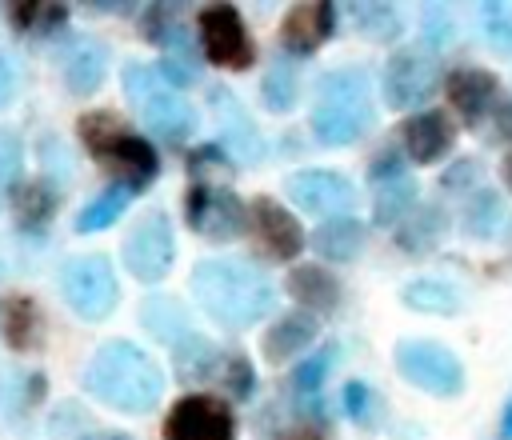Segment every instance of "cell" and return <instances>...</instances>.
<instances>
[{"instance_id":"1","label":"cell","mask_w":512,"mask_h":440,"mask_svg":"<svg viewBox=\"0 0 512 440\" xmlns=\"http://www.w3.org/2000/svg\"><path fill=\"white\" fill-rule=\"evenodd\" d=\"M192 300L220 328H252L276 308V284L248 260H200L188 276Z\"/></svg>"},{"instance_id":"2","label":"cell","mask_w":512,"mask_h":440,"mask_svg":"<svg viewBox=\"0 0 512 440\" xmlns=\"http://www.w3.org/2000/svg\"><path fill=\"white\" fill-rule=\"evenodd\" d=\"M84 392L116 412L144 416L164 396V372L140 344L108 340L92 352V360L84 368Z\"/></svg>"},{"instance_id":"3","label":"cell","mask_w":512,"mask_h":440,"mask_svg":"<svg viewBox=\"0 0 512 440\" xmlns=\"http://www.w3.org/2000/svg\"><path fill=\"white\" fill-rule=\"evenodd\" d=\"M376 124L372 84L364 68H328L316 80V104L308 112V128L324 148H348L364 140Z\"/></svg>"},{"instance_id":"4","label":"cell","mask_w":512,"mask_h":440,"mask_svg":"<svg viewBox=\"0 0 512 440\" xmlns=\"http://www.w3.org/2000/svg\"><path fill=\"white\" fill-rule=\"evenodd\" d=\"M80 140H84V148H88L108 172L120 176V184H124L128 192L148 188V184L156 180V172H160L156 148H152L144 136L128 132V128L120 124V116H112V112H88V116H80Z\"/></svg>"},{"instance_id":"5","label":"cell","mask_w":512,"mask_h":440,"mask_svg":"<svg viewBox=\"0 0 512 440\" xmlns=\"http://www.w3.org/2000/svg\"><path fill=\"white\" fill-rule=\"evenodd\" d=\"M124 92L136 104L144 128L168 144H180L196 132V108L188 100H180L176 92H168L160 84V76L148 64H128L124 68Z\"/></svg>"},{"instance_id":"6","label":"cell","mask_w":512,"mask_h":440,"mask_svg":"<svg viewBox=\"0 0 512 440\" xmlns=\"http://www.w3.org/2000/svg\"><path fill=\"white\" fill-rule=\"evenodd\" d=\"M392 360H396V372L428 396H460L464 392V380H468L464 360L440 340L404 336V340H396Z\"/></svg>"},{"instance_id":"7","label":"cell","mask_w":512,"mask_h":440,"mask_svg":"<svg viewBox=\"0 0 512 440\" xmlns=\"http://www.w3.org/2000/svg\"><path fill=\"white\" fill-rule=\"evenodd\" d=\"M60 292H64V304L80 320H92V324L112 316V308L120 304V284H116V272H112L108 256L68 260L64 272H60Z\"/></svg>"},{"instance_id":"8","label":"cell","mask_w":512,"mask_h":440,"mask_svg":"<svg viewBox=\"0 0 512 440\" xmlns=\"http://www.w3.org/2000/svg\"><path fill=\"white\" fill-rule=\"evenodd\" d=\"M436 84H440V64H436V56H432L428 48H420V44L396 48V52L384 60L380 96H384V108H392V112L428 104V96L436 92Z\"/></svg>"},{"instance_id":"9","label":"cell","mask_w":512,"mask_h":440,"mask_svg":"<svg viewBox=\"0 0 512 440\" xmlns=\"http://www.w3.org/2000/svg\"><path fill=\"white\" fill-rule=\"evenodd\" d=\"M196 32H200V48H204L208 64H216L224 72H248L256 64V48H252V36L244 28V16L232 4L200 8Z\"/></svg>"},{"instance_id":"10","label":"cell","mask_w":512,"mask_h":440,"mask_svg":"<svg viewBox=\"0 0 512 440\" xmlns=\"http://www.w3.org/2000/svg\"><path fill=\"white\" fill-rule=\"evenodd\" d=\"M120 260H124V268H128L136 280H144V284L164 280V276L172 272V260H176V236H172L168 212H160V208L144 212V216L132 224V232L124 236Z\"/></svg>"},{"instance_id":"11","label":"cell","mask_w":512,"mask_h":440,"mask_svg":"<svg viewBox=\"0 0 512 440\" xmlns=\"http://www.w3.org/2000/svg\"><path fill=\"white\" fill-rule=\"evenodd\" d=\"M184 220L196 236L204 240H236L244 232V204L232 188L224 184H208V180H196L188 192H184Z\"/></svg>"},{"instance_id":"12","label":"cell","mask_w":512,"mask_h":440,"mask_svg":"<svg viewBox=\"0 0 512 440\" xmlns=\"http://www.w3.org/2000/svg\"><path fill=\"white\" fill-rule=\"evenodd\" d=\"M164 440H236V416L224 396L188 392L168 408Z\"/></svg>"},{"instance_id":"13","label":"cell","mask_w":512,"mask_h":440,"mask_svg":"<svg viewBox=\"0 0 512 440\" xmlns=\"http://www.w3.org/2000/svg\"><path fill=\"white\" fill-rule=\"evenodd\" d=\"M244 228L252 232V244L264 260L272 264H288L300 256L304 248V228L300 220L276 200V196H256L248 208H244Z\"/></svg>"},{"instance_id":"14","label":"cell","mask_w":512,"mask_h":440,"mask_svg":"<svg viewBox=\"0 0 512 440\" xmlns=\"http://www.w3.org/2000/svg\"><path fill=\"white\" fill-rule=\"evenodd\" d=\"M284 196L312 216H348L356 204V184L336 168H300L284 180Z\"/></svg>"},{"instance_id":"15","label":"cell","mask_w":512,"mask_h":440,"mask_svg":"<svg viewBox=\"0 0 512 440\" xmlns=\"http://www.w3.org/2000/svg\"><path fill=\"white\" fill-rule=\"evenodd\" d=\"M444 96H448V108L460 116V124L480 128V124L492 116V108L500 104V80H496V72H488V68L460 64V68L448 72Z\"/></svg>"},{"instance_id":"16","label":"cell","mask_w":512,"mask_h":440,"mask_svg":"<svg viewBox=\"0 0 512 440\" xmlns=\"http://www.w3.org/2000/svg\"><path fill=\"white\" fill-rule=\"evenodd\" d=\"M332 32H336V4L304 0V4H292L280 20V48L296 56H312L332 40Z\"/></svg>"},{"instance_id":"17","label":"cell","mask_w":512,"mask_h":440,"mask_svg":"<svg viewBox=\"0 0 512 440\" xmlns=\"http://www.w3.org/2000/svg\"><path fill=\"white\" fill-rule=\"evenodd\" d=\"M208 104H212L216 124H220V148H224L232 160H240V164L260 160V156H264L260 132H256L252 116L244 112V104L236 100V92H228V88L216 84V88L208 92Z\"/></svg>"},{"instance_id":"18","label":"cell","mask_w":512,"mask_h":440,"mask_svg":"<svg viewBox=\"0 0 512 440\" xmlns=\"http://www.w3.org/2000/svg\"><path fill=\"white\" fill-rule=\"evenodd\" d=\"M456 144V128L448 120V112L440 108H424L416 116L404 120L400 128V148H404V160L428 168V164H440Z\"/></svg>"},{"instance_id":"19","label":"cell","mask_w":512,"mask_h":440,"mask_svg":"<svg viewBox=\"0 0 512 440\" xmlns=\"http://www.w3.org/2000/svg\"><path fill=\"white\" fill-rule=\"evenodd\" d=\"M288 296L300 304V312H308V316H328V312L340 308L344 288H340V280H336L324 264H296V268L288 272Z\"/></svg>"},{"instance_id":"20","label":"cell","mask_w":512,"mask_h":440,"mask_svg":"<svg viewBox=\"0 0 512 440\" xmlns=\"http://www.w3.org/2000/svg\"><path fill=\"white\" fill-rule=\"evenodd\" d=\"M316 336H320V320L296 308V312H284V316L264 332L260 352H264L268 364H288V360L300 356Z\"/></svg>"},{"instance_id":"21","label":"cell","mask_w":512,"mask_h":440,"mask_svg":"<svg viewBox=\"0 0 512 440\" xmlns=\"http://www.w3.org/2000/svg\"><path fill=\"white\" fill-rule=\"evenodd\" d=\"M448 232V212L440 204H416L400 224H396V248L404 256H428Z\"/></svg>"},{"instance_id":"22","label":"cell","mask_w":512,"mask_h":440,"mask_svg":"<svg viewBox=\"0 0 512 440\" xmlns=\"http://www.w3.org/2000/svg\"><path fill=\"white\" fill-rule=\"evenodd\" d=\"M104 72H108V44H100L92 36H80L64 52V84L76 96H92L104 84Z\"/></svg>"},{"instance_id":"23","label":"cell","mask_w":512,"mask_h":440,"mask_svg":"<svg viewBox=\"0 0 512 440\" xmlns=\"http://www.w3.org/2000/svg\"><path fill=\"white\" fill-rule=\"evenodd\" d=\"M364 240H368V228H364V220L352 216V212H348V216L320 220V228L312 232V248H316V256L328 260V264H348L352 256H360Z\"/></svg>"},{"instance_id":"24","label":"cell","mask_w":512,"mask_h":440,"mask_svg":"<svg viewBox=\"0 0 512 440\" xmlns=\"http://www.w3.org/2000/svg\"><path fill=\"white\" fill-rule=\"evenodd\" d=\"M400 304L424 316H456L464 308V292L440 276H416L400 288Z\"/></svg>"},{"instance_id":"25","label":"cell","mask_w":512,"mask_h":440,"mask_svg":"<svg viewBox=\"0 0 512 440\" xmlns=\"http://www.w3.org/2000/svg\"><path fill=\"white\" fill-rule=\"evenodd\" d=\"M184 4H148L144 16H140V32L148 44L176 52V56H192V40H188V28H184Z\"/></svg>"},{"instance_id":"26","label":"cell","mask_w":512,"mask_h":440,"mask_svg":"<svg viewBox=\"0 0 512 440\" xmlns=\"http://www.w3.org/2000/svg\"><path fill=\"white\" fill-rule=\"evenodd\" d=\"M340 360V344L336 340H328L320 352H312L308 360H300L296 368H292V388L284 392L296 408H320V388H324V380H328V372H332V364Z\"/></svg>"},{"instance_id":"27","label":"cell","mask_w":512,"mask_h":440,"mask_svg":"<svg viewBox=\"0 0 512 440\" xmlns=\"http://www.w3.org/2000/svg\"><path fill=\"white\" fill-rule=\"evenodd\" d=\"M172 360H176V376H180V384H204V380H216L224 352H220L208 336L188 332L184 340L172 344Z\"/></svg>"},{"instance_id":"28","label":"cell","mask_w":512,"mask_h":440,"mask_svg":"<svg viewBox=\"0 0 512 440\" xmlns=\"http://www.w3.org/2000/svg\"><path fill=\"white\" fill-rule=\"evenodd\" d=\"M140 324L148 328V336H156L164 344H176V340H184L192 332V320H188L184 304L176 296H168V292H156V296H148L140 304Z\"/></svg>"},{"instance_id":"29","label":"cell","mask_w":512,"mask_h":440,"mask_svg":"<svg viewBox=\"0 0 512 440\" xmlns=\"http://www.w3.org/2000/svg\"><path fill=\"white\" fill-rule=\"evenodd\" d=\"M4 340L16 352H36L44 344V312L32 296H12L4 308Z\"/></svg>"},{"instance_id":"30","label":"cell","mask_w":512,"mask_h":440,"mask_svg":"<svg viewBox=\"0 0 512 440\" xmlns=\"http://www.w3.org/2000/svg\"><path fill=\"white\" fill-rule=\"evenodd\" d=\"M12 212H16V224L24 232H44L56 216V188L48 180H28L16 188V200H12Z\"/></svg>"},{"instance_id":"31","label":"cell","mask_w":512,"mask_h":440,"mask_svg":"<svg viewBox=\"0 0 512 440\" xmlns=\"http://www.w3.org/2000/svg\"><path fill=\"white\" fill-rule=\"evenodd\" d=\"M260 100L268 112H292L300 100V68L280 52L260 76Z\"/></svg>"},{"instance_id":"32","label":"cell","mask_w":512,"mask_h":440,"mask_svg":"<svg viewBox=\"0 0 512 440\" xmlns=\"http://www.w3.org/2000/svg\"><path fill=\"white\" fill-rule=\"evenodd\" d=\"M416 204H420V184H416L412 176L388 180V184L376 188V200H372V224H380V228H396Z\"/></svg>"},{"instance_id":"33","label":"cell","mask_w":512,"mask_h":440,"mask_svg":"<svg viewBox=\"0 0 512 440\" xmlns=\"http://www.w3.org/2000/svg\"><path fill=\"white\" fill-rule=\"evenodd\" d=\"M500 220H504V200L492 188H472L468 200H464V212H460L464 236L484 240V236H492L500 228Z\"/></svg>"},{"instance_id":"34","label":"cell","mask_w":512,"mask_h":440,"mask_svg":"<svg viewBox=\"0 0 512 440\" xmlns=\"http://www.w3.org/2000/svg\"><path fill=\"white\" fill-rule=\"evenodd\" d=\"M128 200H132V192H128L124 184H112V188H104L96 200H88V204L80 208V216H76V232H100V228L116 224V220L124 216Z\"/></svg>"},{"instance_id":"35","label":"cell","mask_w":512,"mask_h":440,"mask_svg":"<svg viewBox=\"0 0 512 440\" xmlns=\"http://www.w3.org/2000/svg\"><path fill=\"white\" fill-rule=\"evenodd\" d=\"M352 28L368 40H396L404 32V20L396 4H352Z\"/></svg>"},{"instance_id":"36","label":"cell","mask_w":512,"mask_h":440,"mask_svg":"<svg viewBox=\"0 0 512 440\" xmlns=\"http://www.w3.org/2000/svg\"><path fill=\"white\" fill-rule=\"evenodd\" d=\"M64 20H68V8L64 4H40V0L12 4V24L20 32H32V36H48V32L64 28Z\"/></svg>"},{"instance_id":"37","label":"cell","mask_w":512,"mask_h":440,"mask_svg":"<svg viewBox=\"0 0 512 440\" xmlns=\"http://www.w3.org/2000/svg\"><path fill=\"white\" fill-rule=\"evenodd\" d=\"M476 24H480L484 40H488L500 56H512V4H500V0L476 4Z\"/></svg>"},{"instance_id":"38","label":"cell","mask_w":512,"mask_h":440,"mask_svg":"<svg viewBox=\"0 0 512 440\" xmlns=\"http://www.w3.org/2000/svg\"><path fill=\"white\" fill-rule=\"evenodd\" d=\"M220 388L236 400H252L256 396V372H252V360L244 352H224L220 360V372H216Z\"/></svg>"},{"instance_id":"39","label":"cell","mask_w":512,"mask_h":440,"mask_svg":"<svg viewBox=\"0 0 512 440\" xmlns=\"http://www.w3.org/2000/svg\"><path fill=\"white\" fill-rule=\"evenodd\" d=\"M152 72L160 76V84H172V88H188V84H196V80H200L196 56H176V52L160 56V60L152 64Z\"/></svg>"},{"instance_id":"40","label":"cell","mask_w":512,"mask_h":440,"mask_svg":"<svg viewBox=\"0 0 512 440\" xmlns=\"http://www.w3.org/2000/svg\"><path fill=\"white\" fill-rule=\"evenodd\" d=\"M344 412H348L356 424L372 428V420H376V392H372L364 380H348V384H344Z\"/></svg>"},{"instance_id":"41","label":"cell","mask_w":512,"mask_h":440,"mask_svg":"<svg viewBox=\"0 0 512 440\" xmlns=\"http://www.w3.org/2000/svg\"><path fill=\"white\" fill-rule=\"evenodd\" d=\"M20 168H24V148H20V136L0 128V192L16 188L20 180Z\"/></svg>"},{"instance_id":"42","label":"cell","mask_w":512,"mask_h":440,"mask_svg":"<svg viewBox=\"0 0 512 440\" xmlns=\"http://www.w3.org/2000/svg\"><path fill=\"white\" fill-rule=\"evenodd\" d=\"M400 176H408V168H404V152H400L396 144L380 148V152L372 156V164H368V180L380 188V184H388V180H400Z\"/></svg>"},{"instance_id":"43","label":"cell","mask_w":512,"mask_h":440,"mask_svg":"<svg viewBox=\"0 0 512 440\" xmlns=\"http://www.w3.org/2000/svg\"><path fill=\"white\" fill-rule=\"evenodd\" d=\"M424 36H428L432 48H448L456 40V24H452V16H448L444 4H428V12H424Z\"/></svg>"},{"instance_id":"44","label":"cell","mask_w":512,"mask_h":440,"mask_svg":"<svg viewBox=\"0 0 512 440\" xmlns=\"http://www.w3.org/2000/svg\"><path fill=\"white\" fill-rule=\"evenodd\" d=\"M232 164V156L220 148V144H196L192 152H188V172H216V168H228Z\"/></svg>"},{"instance_id":"45","label":"cell","mask_w":512,"mask_h":440,"mask_svg":"<svg viewBox=\"0 0 512 440\" xmlns=\"http://www.w3.org/2000/svg\"><path fill=\"white\" fill-rule=\"evenodd\" d=\"M476 180H480V164L464 156V160H456V164L440 176V188H444V192H460V188H468V192H472V184H476Z\"/></svg>"},{"instance_id":"46","label":"cell","mask_w":512,"mask_h":440,"mask_svg":"<svg viewBox=\"0 0 512 440\" xmlns=\"http://www.w3.org/2000/svg\"><path fill=\"white\" fill-rule=\"evenodd\" d=\"M12 96H16V60L0 48V112L12 104Z\"/></svg>"},{"instance_id":"47","label":"cell","mask_w":512,"mask_h":440,"mask_svg":"<svg viewBox=\"0 0 512 440\" xmlns=\"http://www.w3.org/2000/svg\"><path fill=\"white\" fill-rule=\"evenodd\" d=\"M492 140H512V100H500L492 108Z\"/></svg>"},{"instance_id":"48","label":"cell","mask_w":512,"mask_h":440,"mask_svg":"<svg viewBox=\"0 0 512 440\" xmlns=\"http://www.w3.org/2000/svg\"><path fill=\"white\" fill-rule=\"evenodd\" d=\"M76 440H132L128 432H116V428H96V432H84Z\"/></svg>"},{"instance_id":"49","label":"cell","mask_w":512,"mask_h":440,"mask_svg":"<svg viewBox=\"0 0 512 440\" xmlns=\"http://www.w3.org/2000/svg\"><path fill=\"white\" fill-rule=\"evenodd\" d=\"M500 440H512V392L504 400V416H500Z\"/></svg>"},{"instance_id":"50","label":"cell","mask_w":512,"mask_h":440,"mask_svg":"<svg viewBox=\"0 0 512 440\" xmlns=\"http://www.w3.org/2000/svg\"><path fill=\"white\" fill-rule=\"evenodd\" d=\"M500 176H504V184H508V188H512V152H508V156H504V164H500Z\"/></svg>"}]
</instances>
